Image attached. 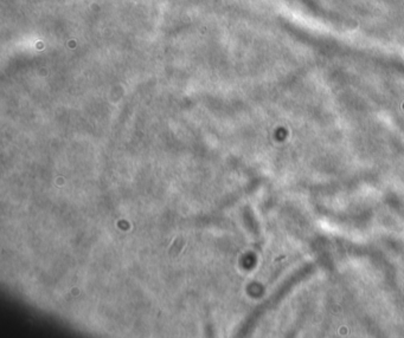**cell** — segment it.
I'll return each mask as SVG.
<instances>
[{
  "label": "cell",
  "instance_id": "cell-1",
  "mask_svg": "<svg viewBox=\"0 0 404 338\" xmlns=\"http://www.w3.org/2000/svg\"><path fill=\"white\" fill-rule=\"evenodd\" d=\"M183 246H184V240L180 239V238H177V240L174 241V244L172 245L171 250H170V254H171L172 257H175L177 254L182 251Z\"/></svg>",
  "mask_w": 404,
  "mask_h": 338
}]
</instances>
